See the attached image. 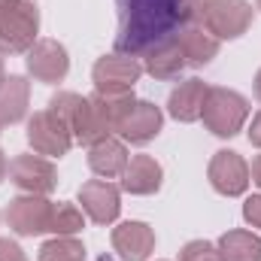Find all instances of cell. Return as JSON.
<instances>
[{"instance_id": "3", "label": "cell", "mask_w": 261, "mask_h": 261, "mask_svg": "<svg viewBox=\"0 0 261 261\" xmlns=\"http://www.w3.org/2000/svg\"><path fill=\"white\" fill-rule=\"evenodd\" d=\"M40 34V6L34 0H15L0 9V55H28Z\"/></svg>"}, {"instance_id": "29", "label": "cell", "mask_w": 261, "mask_h": 261, "mask_svg": "<svg viewBox=\"0 0 261 261\" xmlns=\"http://www.w3.org/2000/svg\"><path fill=\"white\" fill-rule=\"evenodd\" d=\"M246 137H249V143H252L255 149H261V113L252 116V125H249V130H246Z\"/></svg>"}, {"instance_id": "2", "label": "cell", "mask_w": 261, "mask_h": 261, "mask_svg": "<svg viewBox=\"0 0 261 261\" xmlns=\"http://www.w3.org/2000/svg\"><path fill=\"white\" fill-rule=\"evenodd\" d=\"M200 119H203V125H206V130L213 137L231 140V137H237L243 130L246 119H249V100L240 91H234V88L210 85Z\"/></svg>"}, {"instance_id": "7", "label": "cell", "mask_w": 261, "mask_h": 261, "mask_svg": "<svg viewBox=\"0 0 261 261\" xmlns=\"http://www.w3.org/2000/svg\"><path fill=\"white\" fill-rule=\"evenodd\" d=\"M9 179L24 195H52L58 189V170L43 155H15L9 164Z\"/></svg>"}, {"instance_id": "23", "label": "cell", "mask_w": 261, "mask_h": 261, "mask_svg": "<svg viewBox=\"0 0 261 261\" xmlns=\"http://www.w3.org/2000/svg\"><path fill=\"white\" fill-rule=\"evenodd\" d=\"M82 228H85V213H82L76 203L58 200V203L52 206V225H49V234H55V237H76Z\"/></svg>"}, {"instance_id": "22", "label": "cell", "mask_w": 261, "mask_h": 261, "mask_svg": "<svg viewBox=\"0 0 261 261\" xmlns=\"http://www.w3.org/2000/svg\"><path fill=\"white\" fill-rule=\"evenodd\" d=\"M91 103H94V110L100 113V119L110 125V130L116 134L119 125L128 119V113L134 110L137 97H134V91H122V94H103V91H94V94H91Z\"/></svg>"}, {"instance_id": "24", "label": "cell", "mask_w": 261, "mask_h": 261, "mask_svg": "<svg viewBox=\"0 0 261 261\" xmlns=\"http://www.w3.org/2000/svg\"><path fill=\"white\" fill-rule=\"evenodd\" d=\"M40 261H85V246L76 237H52L40 246Z\"/></svg>"}, {"instance_id": "14", "label": "cell", "mask_w": 261, "mask_h": 261, "mask_svg": "<svg viewBox=\"0 0 261 261\" xmlns=\"http://www.w3.org/2000/svg\"><path fill=\"white\" fill-rule=\"evenodd\" d=\"M113 249L122 261H146L155 249V231L137 219L122 222L119 228H113Z\"/></svg>"}, {"instance_id": "25", "label": "cell", "mask_w": 261, "mask_h": 261, "mask_svg": "<svg viewBox=\"0 0 261 261\" xmlns=\"http://www.w3.org/2000/svg\"><path fill=\"white\" fill-rule=\"evenodd\" d=\"M179 261H219V249L210 240H189L179 249Z\"/></svg>"}, {"instance_id": "34", "label": "cell", "mask_w": 261, "mask_h": 261, "mask_svg": "<svg viewBox=\"0 0 261 261\" xmlns=\"http://www.w3.org/2000/svg\"><path fill=\"white\" fill-rule=\"evenodd\" d=\"M255 3H258V9H261V0H255Z\"/></svg>"}, {"instance_id": "10", "label": "cell", "mask_w": 261, "mask_h": 261, "mask_svg": "<svg viewBox=\"0 0 261 261\" xmlns=\"http://www.w3.org/2000/svg\"><path fill=\"white\" fill-rule=\"evenodd\" d=\"M28 73L37 79V82H46V85H58L64 82L67 73H70V55L58 40H37L24 58Z\"/></svg>"}, {"instance_id": "26", "label": "cell", "mask_w": 261, "mask_h": 261, "mask_svg": "<svg viewBox=\"0 0 261 261\" xmlns=\"http://www.w3.org/2000/svg\"><path fill=\"white\" fill-rule=\"evenodd\" d=\"M210 0H179V21L182 24H200Z\"/></svg>"}, {"instance_id": "18", "label": "cell", "mask_w": 261, "mask_h": 261, "mask_svg": "<svg viewBox=\"0 0 261 261\" xmlns=\"http://www.w3.org/2000/svg\"><path fill=\"white\" fill-rule=\"evenodd\" d=\"M161 182H164V170L152 155H134L122 173V189L128 195H155L161 189Z\"/></svg>"}, {"instance_id": "17", "label": "cell", "mask_w": 261, "mask_h": 261, "mask_svg": "<svg viewBox=\"0 0 261 261\" xmlns=\"http://www.w3.org/2000/svg\"><path fill=\"white\" fill-rule=\"evenodd\" d=\"M176 43L182 49V58L189 67H206L219 55V40L203 28V24H179L176 28Z\"/></svg>"}, {"instance_id": "6", "label": "cell", "mask_w": 261, "mask_h": 261, "mask_svg": "<svg viewBox=\"0 0 261 261\" xmlns=\"http://www.w3.org/2000/svg\"><path fill=\"white\" fill-rule=\"evenodd\" d=\"M28 143L43 158H64L73 149V134L64 122L46 107L28 119Z\"/></svg>"}, {"instance_id": "5", "label": "cell", "mask_w": 261, "mask_h": 261, "mask_svg": "<svg viewBox=\"0 0 261 261\" xmlns=\"http://www.w3.org/2000/svg\"><path fill=\"white\" fill-rule=\"evenodd\" d=\"M255 9L246 0H210L206 12H203V28L222 43V40H237L252 28Z\"/></svg>"}, {"instance_id": "28", "label": "cell", "mask_w": 261, "mask_h": 261, "mask_svg": "<svg viewBox=\"0 0 261 261\" xmlns=\"http://www.w3.org/2000/svg\"><path fill=\"white\" fill-rule=\"evenodd\" d=\"M243 219H246L252 228H261V195L246 197V203H243Z\"/></svg>"}, {"instance_id": "16", "label": "cell", "mask_w": 261, "mask_h": 261, "mask_svg": "<svg viewBox=\"0 0 261 261\" xmlns=\"http://www.w3.org/2000/svg\"><path fill=\"white\" fill-rule=\"evenodd\" d=\"M67 128L73 134V143H82V146H94V143L113 137L110 125H107V122L100 119V113L94 110L91 97H82V94H79V100H76L70 119H67Z\"/></svg>"}, {"instance_id": "32", "label": "cell", "mask_w": 261, "mask_h": 261, "mask_svg": "<svg viewBox=\"0 0 261 261\" xmlns=\"http://www.w3.org/2000/svg\"><path fill=\"white\" fill-rule=\"evenodd\" d=\"M252 85H255V97L261 100V67H258V73H255V82Z\"/></svg>"}, {"instance_id": "1", "label": "cell", "mask_w": 261, "mask_h": 261, "mask_svg": "<svg viewBox=\"0 0 261 261\" xmlns=\"http://www.w3.org/2000/svg\"><path fill=\"white\" fill-rule=\"evenodd\" d=\"M119 3V37L116 52L143 55L155 40L173 37L179 21V0H116Z\"/></svg>"}, {"instance_id": "8", "label": "cell", "mask_w": 261, "mask_h": 261, "mask_svg": "<svg viewBox=\"0 0 261 261\" xmlns=\"http://www.w3.org/2000/svg\"><path fill=\"white\" fill-rule=\"evenodd\" d=\"M52 200L40 195H18L9 200L6 206V225L18 234V237H37L46 234L52 225Z\"/></svg>"}, {"instance_id": "27", "label": "cell", "mask_w": 261, "mask_h": 261, "mask_svg": "<svg viewBox=\"0 0 261 261\" xmlns=\"http://www.w3.org/2000/svg\"><path fill=\"white\" fill-rule=\"evenodd\" d=\"M0 261H28V255H24V249L15 240L0 237Z\"/></svg>"}, {"instance_id": "11", "label": "cell", "mask_w": 261, "mask_h": 261, "mask_svg": "<svg viewBox=\"0 0 261 261\" xmlns=\"http://www.w3.org/2000/svg\"><path fill=\"white\" fill-rule=\"evenodd\" d=\"M79 203L94 225H113L122 213V192L110 179H88L79 189Z\"/></svg>"}, {"instance_id": "4", "label": "cell", "mask_w": 261, "mask_h": 261, "mask_svg": "<svg viewBox=\"0 0 261 261\" xmlns=\"http://www.w3.org/2000/svg\"><path fill=\"white\" fill-rule=\"evenodd\" d=\"M143 76V64L137 55H125V52H110L103 58L94 61L91 70V82L94 91L103 94H122V91H134V85Z\"/></svg>"}, {"instance_id": "12", "label": "cell", "mask_w": 261, "mask_h": 261, "mask_svg": "<svg viewBox=\"0 0 261 261\" xmlns=\"http://www.w3.org/2000/svg\"><path fill=\"white\" fill-rule=\"evenodd\" d=\"M161 125H164V113L152 103V100H137L134 110L128 113V119L119 125V137L125 143H134V146H146L152 143L158 134H161Z\"/></svg>"}, {"instance_id": "9", "label": "cell", "mask_w": 261, "mask_h": 261, "mask_svg": "<svg viewBox=\"0 0 261 261\" xmlns=\"http://www.w3.org/2000/svg\"><path fill=\"white\" fill-rule=\"evenodd\" d=\"M206 176H210V186L225 197H240L249 189V164L234 149H219L210 158Z\"/></svg>"}, {"instance_id": "30", "label": "cell", "mask_w": 261, "mask_h": 261, "mask_svg": "<svg viewBox=\"0 0 261 261\" xmlns=\"http://www.w3.org/2000/svg\"><path fill=\"white\" fill-rule=\"evenodd\" d=\"M249 176H252V182L261 189V155L252 158V167H249Z\"/></svg>"}, {"instance_id": "20", "label": "cell", "mask_w": 261, "mask_h": 261, "mask_svg": "<svg viewBox=\"0 0 261 261\" xmlns=\"http://www.w3.org/2000/svg\"><path fill=\"white\" fill-rule=\"evenodd\" d=\"M31 107V82L24 76H6L0 82V125H18Z\"/></svg>"}, {"instance_id": "13", "label": "cell", "mask_w": 261, "mask_h": 261, "mask_svg": "<svg viewBox=\"0 0 261 261\" xmlns=\"http://www.w3.org/2000/svg\"><path fill=\"white\" fill-rule=\"evenodd\" d=\"M140 64H143V73H149L152 79H176L189 67L176 37H164V40H155L152 46H146Z\"/></svg>"}, {"instance_id": "19", "label": "cell", "mask_w": 261, "mask_h": 261, "mask_svg": "<svg viewBox=\"0 0 261 261\" xmlns=\"http://www.w3.org/2000/svg\"><path fill=\"white\" fill-rule=\"evenodd\" d=\"M130 155L125 140H116V137H107L94 146H88V167L100 176V179H116L125 173Z\"/></svg>"}, {"instance_id": "31", "label": "cell", "mask_w": 261, "mask_h": 261, "mask_svg": "<svg viewBox=\"0 0 261 261\" xmlns=\"http://www.w3.org/2000/svg\"><path fill=\"white\" fill-rule=\"evenodd\" d=\"M6 170H9V164H6V155L0 152V182L6 179Z\"/></svg>"}, {"instance_id": "21", "label": "cell", "mask_w": 261, "mask_h": 261, "mask_svg": "<svg viewBox=\"0 0 261 261\" xmlns=\"http://www.w3.org/2000/svg\"><path fill=\"white\" fill-rule=\"evenodd\" d=\"M216 249H219V261H261V237L252 231L234 228L219 237Z\"/></svg>"}, {"instance_id": "33", "label": "cell", "mask_w": 261, "mask_h": 261, "mask_svg": "<svg viewBox=\"0 0 261 261\" xmlns=\"http://www.w3.org/2000/svg\"><path fill=\"white\" fill-rule=\"evenodd\" d=\"M6 79V70H3V58H0V82Z\"/></svg>"}, {"instance_id": "15", "label": "cell", "mask_w": 261, "mask_h": 261, "mask_svg": "<svg viewBox=\"0 0 261 261\" xmlns=\"http://www.w3.org/2000/svg\"><path fill=\"white\" fill-rule=\"evenodd\" d=\"M206 91H210V85H206L203 79H197V76L179 82V85L170 91V97H167V113H170V119H176V122H182V125L197 122L200 113H203Z\"/></svg>"}]
</instances>
